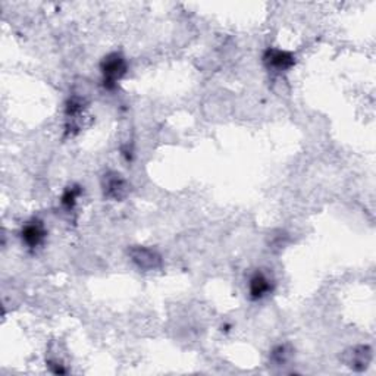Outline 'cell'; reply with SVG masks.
Returning <instances> with one entry per match:
<instances>
[{
  "label": "cell",
  "mask_w": 376,
  "mask_h": 376,
  "mask_svg": "<svg viewBox=\"0 0 376 376\" xmlns=\"http://www.w3.org/2000/svg\"><path fill=\"white\" fill-rule=\"evenodd\" d=\"M273 291V281L268 273L256 271L248 281V294L252 300H262Z\"/></svg>",
  "instance_id": "8992f818"
},
{
  "label": "cell",
  "mask_w": 376,
  "mask_h": 376,
  "mask_svg": "<svg viewBox=\"0 0 376 376\" xmlns=\"http://www.w3.org/2000/svg\"><path fill=\"white\" fill-rule=\"evenodd\" d=\"M372 361V350L368 345H357L345 353V363L356 372H363Z\"/></svg>",
  "instance_id": "52a82bcc"
},
{
  "label": "cell",
  "mask_w": 376,
  "mask_h": 376,
  "mask_svg": "<svg viewBox=\"0 0 376 376\" xmlns=\"http://www.w3.org/2000/svg\"><path fill=\"white\" fill-rule=\"evenodd\" d=\"M263 63L271 73L281 74L296 65V57L291 52L269 47L263 53Z\"/></svg>",
  "instance_id": "3957f363"
},
{
  "label": "cell",
  "mask_w": 376,
  "mask_h": 376,
  "mask_svg": "<svg viewBox=\"0 0 376 376\" xmlns=\"http://www.w3.org/2000/svg\"><path fill=\"white\" fill-rule=\"evenodd\" d=\"M46 236H47L46 227L43 222L38 219L29 220L21 230L22 243L30 250H36L40 246H43L46 241Z\"/></svg>",
  "instance_id": "5b68a950"
},
{
  "label": "cell",
  "mask_w": 376,
  "mask_h": 376,
  "mask_svg": "<svg viewBox=\"0 0 376 376\" xmlns=\"http://www.w3.org/2000/svg\"><path fill=\"white\" fill-rule=\"evenodd\" d=\"M127 61L123 59L122 54L119 53H109L107 57L103 58L100 63V71H102V81L103 86L107 90H114L118 84V81L122 80V77L127 74Z\"/></svg>",
  "instance_id": "6da1fadb"
},
{
  "label": "cell",
  "mask_w": 376,
  "mask_h": 376,
  "mask_svg": "<svg viewBox=\"0 0 376 376\" xmlns=\"http://www.w3.org/2000/svg\"><path fill=\"white\" fill-rule=\"evenodd\" d=\"M130 257L135 266L142 271H156L162 266V259L156 250L137 246L130 250Z\"/></svg>",
  "instance_id": "277c9868"
},
{
  "label": "cell",
  "mask_w": 376,
  "mask_h": 376,
  "mask_svg": "<svg viewBox=\"0 0 376 376\" xmlns=\"http://www.w3.org/2000/svg\"><path fill=\"white\" fill-rule=\"evenodd\" d=\"M272 360L275 361L276 365H284L285 361L288 360L289 357V352L287 350V347L285 345H280V347H276L275 350L272 352Z\"/></svg>",
  "instance_id": "9c48e42d"
},
{
  "label": "cell",
  "mask_w": 376,
  "mask_h": 376,
  "mask_svg": "<svg viewBox=\"0 0 376 376\" xmlns=\"http://www.w3.org/2000/svg\"><path fill=\"white\" fill-rule=\"evenodd\" d=\"M102 191L105 199L121 202L130 194V184L119 172L109 171L102 176Z\"/></svg>",
  "instance_id": "7a4b0ae2"
},
{
  "label": "cell",
  "mask_w": 376,
  "mask_h": 376,
  "mask_svg": "<svg viewBox=\"0 0 376 376\" xmlns=\"http://www.w3.org/2000/svg\"><path fill=\"white\" fill-rule=\"evenodd\" d=\"M80 196H81V187H80V186L68 187V188L65 190V193L62 194L61 203H62V206L66 209V211H73V209H74L75 204H77V200H78Z\"/></svg>",
  "instance_id": "ba28073f"
}]
</instances>
